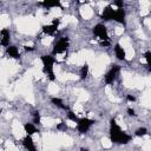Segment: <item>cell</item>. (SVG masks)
Returning a JSON list of instances; mask_svg holds the SVG:
<instances>
[{"mask_svg": "<svg viewBox=\"0 0 151 151\" xmlns=\"http://www.w3.org/2000/svg\"><path fill=\"white\" fill-rule=\"evenodd\" d=\"M134 134L138 136V137H143V136L147 134V129H146V127H139V129L136 130Z\"/></svg>", "mask_w": 151, "mask_h": 151, "instance_id": "cell-18", "label": "cell"}, {"mask_svg": "<svg viewBox=\"0 0 151 151\" xmlns=\"http://www.w3.org/2000/svg\"><path fill=\"white\" fill-rule=\"evenodd\" d=\"M33 123L34 124H40V113H39V111L33 112Z\"/></svg>", "mask_w": 151, "mask_h": 151, "instance_id": "cell-19", "label": "cell"}, {"mask_svg": "<svg viewBox=\"0 0 151 151\" xmlns=\"http://www.w3.org/2000/svg\"><path fill=\"white\" fill-rule=\"evenodd\" d=\"M67 129V125H66V123H64V122H60L58 125H57V130H66Z\"/></svg>", "mask_w": 151, "mask_h": 151, "instance_id": "cell-22", "label": "cell"}, {"mask_svg": "<svg viewBox=\"0 0 151 151\" xmlns=\"http://www.w3.org/2000/svg\"><path fill=\"white\" fill-rule=\"evenodd\" d=\"M93 34L99 38L101 40V42L104 41H109V34H107V28L104 24H97L93 27Z\"/></svg>", "mask_w": 151, "mask_h": 151, "instance_id": "cell-4", "label": "cell"}, {"mask_svg": "<svg viewBox=\"0 0 151 151\" xmlns=\"http://www.w3.org/2000/svg\"><path fill=\"white\" fill-rule=\"evenodd\" d=\"M114 53H116V57H117L119 60H125V59H126L125 51H124V48H123L119 44H117V45L114 46Z\"/></svg>", "mask_w": 151, "mask_h": 151, "instance_id": "cell-11", "label": "cell"}, {"mask_svg": "<svg viewBox=\"0 0 151 151\" xmlns=\"http://www.w3.org/2000/svg\"><path fill=\"white\" fill-rule=\"evenodd\" d=\"M96 123V120L93 119H88V118H79L78 122H77V130L79 131V133L84 134L86 133L90 127Z\"/></svg>", "mask_w": 151, "mask_h": 151, "instance_id": "cell-3", "label": "cell"}, {"mask_svg": "<svg viewBox=\"0 0 151 151\" xmlns=\"http://www.w3.org/2000/svg\"><path fill=\"white\" fill-rule=\"evenodd\" d=\"M41 61H42V65H44V67H42L44 73H46L51 80H54L55 77H54V72H53V65H54L55 59L52 55L44 54V55H41Z\"/></svg>", "mask_w": 151, "mask_h": 151, "instance_id": "cell-2", "label": "cell"}, {"mask_svg": "<svg viewBox=\"0 0 151 151\" xmlns=\"http://www.w3.org/2000/svg\"><path fill=\"white\" fill-rule=\"evenodd\" d=\"M114 5H116L118 8H123V6H124V2H123V1H114Z\"/></svg>", "mask_w": 151, "mask_h": 151, "instance_id": "cell-23", "label": "cell"}, {"mask_svg": "<svg viewBox=\"0 0 151 151\" xmlns=\"http://www.w3.org/2000/svg\"><path fill=\"white\" fill-rule=\"evenodd\" d=\"M126 99H127L129 101H134V100H136V98H134L133 96H131V94H127V97H126Z\"/></svg>", "mask_w": 151, "mask_h": 151, "instance_id": "cell-25", "label": "cell"}, {"mask_svg": "<svg viewBox=\"0 0 151 151\" xmlns=\"http://www.w3.org/2000/svg\"><path fill=\"white\" fill-rule=\"evenodd\" d=\"M144 57H145V60H146L147 68L150 70V57H151V52H150V51H146V52H145V54H144Z\"/></svg>", "mask_w": 151, "mask_h": 151, "instance_id": "cell-21", "label": "cell"}, {"mask_svg": "<svg viewBox=\"0 0 151 151\" xmlns=\"http://www.w3.org/2000/svg\"><path fill=\"white\" fill-rule=\"evenodd\" d=\"M113 15H114V9L112 8V6H106L101 12L100 18L105 21H110L113 20Z\"/></svg>", "mask_w": 151, "mask_h": 151, "instance_id": "cell-7", "label": "cell"}, {"mask_svg": "<svg viewBox=\"0 0 151 151\" xmlns=\"http://www.w3.org/2000/svg\"><path fill=\"white\" fill-rule=\"evenodd\" d=\"M127 113H129V116H136V112H134V110L133 109H127Z\"/></svg>", "mask_w": 151, "mask_h": 151, "instance_id": "cell-24", "label": "cell"}, {"mask_svg": "<svg viewBox=\"0 0 151 151\" xmlns=\"http://www.w3.org/2000/svg\"><path fill=\"white\" fill-rule=\"evenodd\" d=\"M58 31V26L51 24V25H44L42 26V32L46 33V34H50V35H53L55 32Z\"/></svg>", "mask_w": 151, "mask_h": 151, "instance_id": "cell-13", "label": "cell"}, {"mask_svg": "<svg viewBox=\"0 0 151 151\" xmlns=\"http://www.w3.org/2000/svg\"><path fill=\"white\" fill-rule=\"evenodd\" d=\"M39 5H41V6H44L45 8H52V7H60V1H58V0H54V1H42V2H40Z\"/></svg>", "mask_w": 151, "mask_h": 151, "instance_id": "cell-16", "label": "cell"}, {"mask_svg": "<svg viewBox=\"0 0 151 151\" xmlns=\"http://www.w3.org/2000/svg\"><path fill=\"white\" fill-rule=\"evenodd\" d=\"M34 47H31V46H25V51H33Z\"/></svg>", "mask_w": 151, "mask_h": 151, "instance_id": "cell-26", "label": "cell"}, {"mask_svg": "<svg viewBox=\"0 0 151 151\" xmlns=\"http://www.w3.org/2000/svg\"><path fill=\"white\" fill-rule=\"evenodd\" d=\"M51 103L54 105V106H57V107H59V109H63V110H67L68 111V107L66 106V105H64V101L60 99V98H57V97H53L52 99H51Z\"/></svg>", "mask_w": 151, "mask_h": 151, "instance_id": "cell-15", "label": "cell"}, {"mask_svg": "<svg viewBox=\"0 0 151 151\" xmlns=\"http://www.w3.org/2000/svg\"><path fill=\"white\" fill-rule=\"evenodd\" d=\"M67 118H68L70 120L74 122V123H77V122H78V119H79V118H78V117H77L72 111H68V113H67Z\"/></svg>", "mask_w": 151, "mask_h": 151, "instance_id": "cell-20", "label": "cell"}, {"mask_svg": "<svg viewBox=\"0 0 151 151\" xmlns=\"http://www.w3.org/2000/svg\"><path fill=\"white\" fill-rule=\"evenodd\" d=\"M6 52H7V54H8L11 58H14V59H18V58L20 57L17 46H8L7 50H6Z\"/></svg>", "mask_w": 151, "mask_h": 151, "instance_id": "cell-14", "label": "cell"}, {"mask_svg": "<svg viewBox=\"0 0 151 151\" xmlns=\"http://www.w3.org/2000/svg\"><path fill=\"white\" fill-rule=\"evenodd\" d=\"M113 20L119 22V24H125V9L124 8H118L114 11Z\"/></svg>", "mask_w": 151, "mask_h": 151, "instance_id": "cell-9", "label": "cell"}, {"mask_svg": "<svg viewBox=\"0 0 151 151\" xmlns=\"http://www.w3.org/2000/svg\"><path fill=\"white\" fill-rule=\"evenodd\" d=\"M80 151H88V150H87V149H85V147H81V149H80Z\"/></svg>", "mask_w": 151, "mask_h": 151, "instance_id": "cell-27", "label": "cell"}, {"mask_svg": "<svg viewBox=\"0 0 151 151\" xmlns=\"http://www.w3.org/2000/svg\"><path fill=\"white\" fill-rule=\"evenodd\" d=\"M9 39H11L9 29H7V28L1 29V32H0V45H2V46H8Z\"/></svg>", "mask_w": 151, "mask_h": 151, "instance_id": "cell-8", "label": "cell"}, {"mask_svg": "<svg viewBox=\"0 0 151 151\" xmlns=\"http://www.w3.org/2000/svg\"><path fill=\"white\" fill-rule=\"evenodd\" d=\"M22 144H24V146H25L28 151H37L35 145H34V142H33V139H32L31 136H26V137L22 139Z\"/></svg>", "mask_w": 151, "mask_h": 151, "instance_id": "cell-10", "label": "cell"}, {"mask_svg": "<svg viewBox=\"0 0 151 151\" xmlns=\"http://www.w3.org/2000/svg\"><path fill=\"white\" fill-rule=\"evenodd\" d=\"M87 74H88V65H87V64H85V65H83V67L80 68L79 77H80V79L83 80V79H85V78L87 77Z\"/></svg>", "mask_w": 151, "mask_h": 151, "instance_id": "cell-17", "label": "cell"}, {"mask_svg": "<svg viewBox=\"0 0 151 151\" xmlns=\"http://www.w3.org/2000/svg\"><path fill=\"white\" fill-rule=\"evenodd\" d=\"M119 71H120V66H119V65H113V66L107 71V73H106L105 77H104L105 84H107V85L112 84V83L116 80V78H117V76H118V73H119Z\"/></svg>", "mask_w": 151, "mask_h": 151, "instance_id": "cell-6", "label": "cell"}, {"mask_svg": "<svg viewBox=\"0 0 151 151\" xmlns=\"http://www.w3.org/2000/svg\"><path fill=\"white\" fill-rule=\"evenodd\" d=\"M24 129H25V132L27 133V136H32V134L39 132L38 129L35 127V125L32 124V123H26V124L24 125Z\"/></svg>", "mask_w": 151, "mask_h": 151, "instance_id": "cell-12", "label": "cell"}, {"mask_svg": "<svg viewBox=\"0 0 151 151\" xmlns=\"http://www.w3.org/2000/svg\"><path fill=\"white\" fill-rule=\"evenodd\" d=\"M68 46H70V39H68L67 37H63V38H60V39L55 42L52 53H53L54 55H55V54H59V53H63V52H65V51L67 50Z\"/></svg>", "mask_w": 151, "mask_h": 151, "instance_id": "cell-5", "label": "cell"}, {"mask_svg": "<svg viewBox=\"0 0 151 151\" xmlns=\"http://www.w3.org/2000/svg\"><path fill=\"white\" fill-rule=\"evenodd\" d=\"M131 136L125 133L120 126L116 123V120L112 118L110 120V139L114 144H127L131 140Z\"/></svg>", "mask_w": 151, "mask_h": 151, "instance_id": "cell-1", "label": "cell"}]
</instances>
